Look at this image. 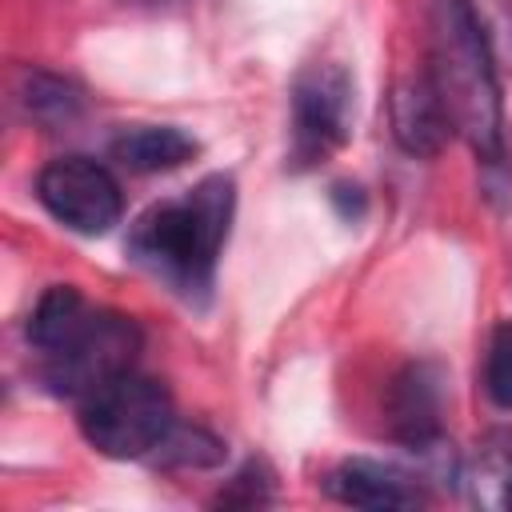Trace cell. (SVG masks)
I'll return each mask as SVG.
<instances>
[{"label":"cell","mask_w":512,"mask_h":512,"mask_svg":"<svg viewBox=\"0 0 512 512\" xmlns=\"http://www.w3.org/2000/svg\"><path fill=\"white\" fill-rule=\"evenodd\" d=\"M28 344L40 356L44 388L84 400L108 380L132 372L140 328L132 316L92 308L72 284H52L28 316Z\"/></svg>","instance_id":"1"},{"label":"cell","mask_w":512,"mask_h":512,"mask_svg":"<svg viewBox=\"0 0 512 512\" xmlns=\"http://www.w3.org/2000/svg\"><path fill=\"white\" fill-rule=\"evenodd\" d=\"M236 212L232 176H204L176 200L152 204L128 232V256L184 300H200L216 280Z\"/></svg>","instance_id":"2"},{"label":"cell","mask_w":512,"mask_h":512,"mask_svg":"<svg viewBox=\"0 0 512 512\" xmlns=\"http://www.w3.org/2000/svg\"><path fill=\"white\" fill-rule=\"evenodd\" d=\"M428 76L444 100L452 132L484 160H504V100L496 52L460 0H432V64Z\"/></svg>","instance_id":"3"},{"label":"cell","mask_w":512,"mask_h":512,"mask_svg":"<svg viewBox=\"0 0 512 512\" xmlns=\"http://www.w3.org/2000/svg\"><path fill=\"white\" fill-rule=\"evenodd\" d=\"M176 412L172 396L160 380L124 372L80 400V432L84 440L112 460L152 456L172 432Z\"/></svg>","instance_id":"4"},{"label":"cell","mask_w":512,"mask_h":512,"mask_svg":"<svg viewBox=\"0 0 512 512\" xmlns=\"http://www.w3.org/2000/svg\"><path fill=\"white\" fill-rule=\"evenodd\" d=\"M352 136V76L340 64H312L292 84V144L296 168H316Z\"/></svg>","instance_id":"5"},{"label":"cell","mask_w":512,"mask_h":512,"mask_svg":"<svg viewBox=\"0 0 512 512\" xmlns=\"http://www.w3.org/2000/svg\"><path fill=\"white\" fill-rule=\"evenodd\" d=\"M36 200L52 220L80 236H104L112 224H120L124 212L116 176L92 156H60L44 164L36 176Z\"/></svg>","instance_id":"6"},{"label":"cell","mask_w":512,"mask_h":512,"mask_svg":"<svg viewBox=\"0 0 512 512\" xmlns=\"http://www.w3.org/2000/svg\"><path fill=\"white\" fill-rule=\"evenodd\" d=\"M388 116H392V136L408 156H436L452 136V120L428 72L408 76L392 88Z\"/></svg>","instance_id":"7"},{"label":"cell","mask_w":512,"mask_h":512,"mask_svg":"<svg viewBox=\"0 0 512 512\" xmlns=\"http://www.w3.org/2000/svg\"><path fill=\"white\" fill-rule=\"evenodd\" d=\"M324 492L352 508H416L424 504V488L412 472H400L380 460H344L324 476Z\"/></svg>","instance_id":"8"},{"label":"cell","mask_w":512,"mask_h":512,"mask_svg":"<svg viewBox=\"0 0 512 512\" xmlns=\"http://www.w3.org/2000/svg\"><path fill=\"white\" fill-rule=\"evenodd\" d=\"M468 504L480 512H512V428L496 424L476 436L468 456L460 460V476Z\"/></svg>","instance_id":"9"},{"label":"cell","mask_w":512,"mask_h":512,"mask_svg":"<svg viewBox=\"0 0 512 512\" xmlns=\"http://www.w3.org/2000/svg\"><path fill=\"white\" fill-rule=\"evenodd\" d=\"M388 424L404 448L440 436V376L432 364H408L388 392Z\"/></svg>","instance_id":"10"},{"label":"cell","mask_w":512,"mask_h":512,"mask_svg":"<svg viewBox=\"0 0 512 512\" xmlns=\"http://www.w3.org/2000/svg\"><path fill=\"white\" fill-rule=\"evenodd\" d=\"M196 156V140L176 124H136L112 140V160L128 172H168Z\"/></svg>","instance_id":"11"},{"label":"cell","mask_w":512,"mask_h":512,"mask_svg":"<svg viewBox=\"0 0 512 512\" xmlns=\"http://www.w3.org/2000/svg\"><path fill=\"white\" fill-rule=\"evenodd\" d=\"M24 112L44 128H68L84 112V92L56 72H24Z\"/></svg>","instance_id":"12"},{"label":"cell","mask_w":512,"mask_h":512,"mask_svg":"<svg viewBox=\"0 0 512 512\" xmlns=\"http://www.w3.org/2000/svg\"><path fill=\"white\" fill-rule=\"evenodd\" d=\"M156 464H180V468H208L224 456L220 440L200 432V428H184V424H172V432L164 436V444L152 452Z\"/></svg>","instance_id":"13"},{"label":"cell","mask_w":512,"mask_h":512,"mask_svg":"<svg viewBox=\"0 0 512 512\" xmlns=\"http://www.w3.org/2000/svg\"><path fill=\"white\" fill-rule=\"evenodd\" d=\"M484 392L496 408L512 412V324H496L484 348Z\"/></svg>","instance_id":"14"},{"label":"cell","mask_w":512,"mask_h":512,"mask_svg":"<svg viewBox=\"0 0 512 512\" xmlns=\"http://www.w3.org/2000/svg\"><path fill=\"white\" fill-rule=\"evenodd\" d=\"M460 4L492 44L496 60H512V0H460Z\"/></svg>","instance_id":"15"},{"label":"cell","mask_w":512,"mask_h":512,"mask_svg":"<svg viewBox=\"0 0 512 512\" xmlns=\"http://www.w3.org/2000/svg\"><path fill=\"white\" fill-rule=\"evenodd\" d=\"M272 500V480H264L260 472H256V464H248L220 496H216V504H224V508H256V504H268Z\"/></svg>","instance_id":"16"},{"label":"cell","mask_w":512,"mask_h":512,"mask_svg":"<svg viewBox=\"0 0 512 512\" xmlns=\"http://www.w3.org/2000/svg\"><path fill=\"white\" fill-rule=\"evenodd\" d=\"M132 4H156V0H132Z\"/></svg>","instance_id":"17"}]
</instances>
